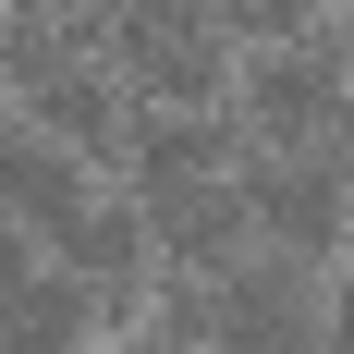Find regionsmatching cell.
<instances>
[{
  "label": "cell",
  "instance_id": "6da1fadb",
  "mask_svg": "<svg viewBox=\"0 0 354 354\" xmlns=\"http://www.w3.org/2000/svg\"><path fill=\"white\" fill-rule=\"evenodd\" d=\"M318 257H281V245H245L232 269L208 281V342L196 354H330V318H318Z\"/></svg>",
  "mask_w": 354,
  "mask_h": 354
},
{
  "label": "cell",
  "instance_id": "7a4b0ae2",
  "mask_svg": "<svg viewBox=\"0 0 354 354\" xmlns=\"http://www.w3.org/2000/svg\"><path fill=\"white\" fill-rule=\"evenodd\" d=\"M232 196H245V220H257V245H281V257H342V232H354V183L330 171L318 147H269V135H245V159H232Z\"/></svg>",
  "mask_w": 354,
  "mask_h": 354
},
{
  "label": "cell",
  "instance_id": "3957f363",
  "mask_svg": "<svg viewBox=\"0 0 354 354\" xmlns=\"http://www.w3.org/2000/svg\"><path fill=\"white\" fill-rule=\"evenodd\" d=\"M232 110H245V135H269V147H318L354 110V73H342V49H330V25L281 37V49H245V62H232Z\"/></svg>",
  "mask_w": 354,
  "mask_h": 354
},
{
  "label": "cell",
  "instance_id": "277c9868",
  "mask_svg": "<svg viewBox=\"0 0 354 354\" xmlns=\"http://www.w3.org/2000/svg\"><path fill=\"white\" fill-rule=\"evenodd\" d=\"M49 257L98 293V318H135V306H147V269H159V245H147V196H135L122 171H98L86 208L49 232Z\"/></svg>",
  "mask_w": 354,
  "mask_h": 354
},
{
  "label": "cell",
  "instance_id": "5b68a950",
  "mask_svg": "<svg viewBox=\"0 0 354 354\" xmlns=\"http://www.w3.org/2000/svg\"><path fill=\"white\" fill-rule=\"evenodd\" d=\"M98 49H110V73H122L135 110H220L232 98V37L208 12H183V25H110Z\"/></svg>",
  "mask_w": 354,
  "mask_h": 354
},
{
  "label": "cell",
  "instance_id": "8992f818",
  "mask_svg": "<svg viewBox=\"0 0 354 354\" xmlns=\"http://www.w3.org/2000/svg\"><path fill=\"white\" fill-rule=\"evenodd\" d=\"M25 98V122H49V135L86 159V171H122V135H135V98H122V73H110V49H86V62L37 73V86H12Z\"/></svg>",
  "mask_w": 354,
  "mask_h": 354
},
{
  "label": "cell",
  "instance_id": "52a82bcc",
  "mask_svg": "<svg viewBox=\"0 0 354 354\" xmlns=\"http://www.w3.org/2000/svg\"><path fill=\"white\" fill-rule=\"evenodd\" d=\"M245 159V110H135V135H122V183L135 196H171V183H220Z\"/></svg>",
  "mask_w": 354,
  "mask_h": 354
},
{
  "label": "cell",
  "instance_id": "ba28073f",
  "mask_svg": "<svg viewBox=\"0 0 354 354\" xmlns=\"http://www.w3.org/2000/svg\"><path fill=\"white\" fill-rule=\"evenodd\" d=\"M86 159H73L62 135H49V122H25V110H0V220H25L37 245H49V232H62L73 208H86Z\"/></svg>",
  "mask_w": 354,
  "mask_h": 354
},
{
  "label": "cell",
  "instance_id": "9c48e42d",
  "mask_svg": "<svg viewBox=\"0 0 354 354\" xmlns=\"http://www.w3.org/2000/svg\"><path fill=\"white\" fill-rule=\"evenodd\" d=\"M147 245H159V269L220 281V269L257 245V220H245V196H232V171H220V183H171V196H147Z\"/></svg>",
  "mask_w": 354,
  "mask_h": 354
},
{
  "label": "cell",
  "instance_id": "30bf717a",
  "mask_svg": "<svg viewBox=\"0 0 354 354\" xmlns=\"http://www.w3.org/2000/svg\"><path fill=\"white\" fill-rule=\"evenodd\" d=\"M208 25L232 49H281V37H318V0H208Z\"/></svg>",
  "mask_w": 354,
  "mask_h": 354
},
{
  "label": "cell",
  "instance_id": "8fae6325",
  "mask_svg": "<svg viewBox=\"0 0 354 354\" xmlns=\"http://www.w3.org/2000/svg\"><path fill=\"white\" fill-rule=\"evenodd\" d=\"M318 318H330V354H354V269L330 281V306H318Z\"/></svg>",
  "mask_w": 354,
  "mask_h": 354
},
{
  "label": "cell",
  "instance_id": "7c38bea8",
  "mask_svg": "<svg viewBox=\"0 0 354 354\" xmlns=\"http://www.w3.org/2000/svg\"><path fill=\"white\" fill-rule=\"evenodd\" d=\"M122 354H196V342H171V330H122Z\"/></svg>",
  "mask_w": 354,
  "mask_h": 354
}]
</instances>
